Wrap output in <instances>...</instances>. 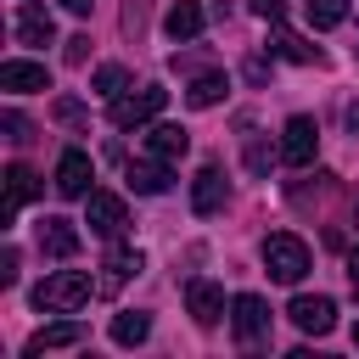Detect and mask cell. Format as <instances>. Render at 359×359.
<instances>
[{"label":"cell","mask_w":359,"mask_h":359,"mask_svg":"<svg viewBox=\"0 0 359 359\" xmlns=\"http://www.w3.org/2000/svg\"><path fill=\"white\" fill-rule=\"evenodd\" d=\"M90 275L84 269H56V275H45L39 286H34V309H45V314H73V309H84L90 303Z\"/></svg>","instance_id":"6da1fadb"},{"label":"cell","mask_w":359,"mask_h":359,"mask_svg":"<svg viewBox=\"0 0 359 359\" xmlns=\"http://www.w3.org/2000/svg\"><path fill=\"white\" fill-rule=\"evenodd\" d=\"M309 247H303V236H292V230H275V236H264V269H269V280H280V286H297L303 275H309Z\"/></svg>","instance_id":"7a4b0ae2"},{"label":"cell","mask_w":359,"mask_h":359,"mask_svg":"<svg viewBox=\"0 0 359 359\" xmlns=\"http://www.w3.org/2000/svg\"><path fill=\"white\" fill-rule=\"evenodd\" d=\"M163 107H168V90L163 84H140L129 95H112V123L118 129H140V123H157Z\"/></svg>","instance_id":"3957f363"},{"label":"cell","mask_w":359,"mask_h":359,"mask_svg":"<svg viewBox=\"0 0 359 359\" xmlns=\"http://www.w3.org/2000/svg\"><path fill=\"white\" fill-rule=\"evenodd\" d=\"M230 325H236V342H241V348H258V342L269 337V303H264L258 292H236Z\"/></svg>","instance_id":"277c9868"},{"label":"cell","mask_w":359,"mask_h":359,"mask_svg":"<svg viewBox=\"0 0 359 359\" xmlns=\"http://www.w3.org/2000/svg\"><path fill=\"white\" fill-rule=\"evenodd\" d=\"M314 151H320V129H314V118H309V112L286 118V129H280V163L309 168V163H314Z\"/></svg>","instance_id":"5b68a950"},{"label":"cell","mask_w":359,"mask_h":359,"mask_svg":"<svg viewBox=\"0 0 359 359\" xmlns=\"http://www.w3.org/2000/svg\"><path fill=\"white\" fill-rule=\"evenodd\" d=\"M95 163H90V151H79V146H67L62 157H56V191L67 196V202H79V196H90L95 185Z\"/></svg>","instance_id":"8992f818"},{"label":"cell","mask_w":359,"mask_h":359,"mask_svg":"<svg viewBox=\"0 0 359 359\" xmlns=\"http://www.w3.org/2000/svg\"><path fill=\"white\" fill-rule=\"evenodd\" d=\"M84 224H90L95 236L118 241V236H123V224H129V213H123V196H112V191H90V196H84Z\"/></svg>","instance_id":"52a82bcc"},{"label":"cell","mask_w":359,"mask_h":359,"mask_svg":"<svg viewBox=\"0 0 359 359\" xmlns=\"http://www.w3.org/2000/svg\"><path fill=\"white\" fill-rule=\"evenodd\" d=\"M224 196H230V180H224V168L219 163H202L196 168V180H191V213H219L224 208Z\"/></svg>","instance_id":"ba28073f"},{"label":"cell","mask_w":359,"mask_h":359,"mask_svg":"<svg viewBox=\"0 0 359 359\" xmlns=\"http://www.w3.org/2000/svg\"><path fill=\"white\" fill-rule=\"evenodd\" d=\"M292 325L303 331V337H325L331 325H337V303L325 297V292H314V297H292Z\"/></svg>","instance_id":"9c48e42d"},{"label":"cell","mask_w":359,"mask_h":359,"mask_svg":"<svg viewBox=\"0 0 359 359\" xmlns=\"http://www.w3.org/2000/svg\"><path fill=\"white\" fill-rule=\"evenodd\" d=\"M0 90H11V95H34V90H50V73H45V62L6 56V62H0Z\"/></svg>","instance_id":"30bf717a"},{"label":"cell","mask_w":359,"mask_h":359,"mask_svg":"<svg viewBox=\"0 0 359 359\" xmlns=\"http://www.w3.org/2000/svg\"><path fill=\"white\" fill-rule=\"evenodd\" d=\"M185 309H191L196 325H219V314H224V292H219L213 280H185Z\"/></svg>","instance_id":"8fae6325"},{"label":"cell","mask_w":359,"mask_h":359,"mask_svg":"<svg viewBox=\"0 0 359 359\" xmlns=\"http://www.w3.org/2000/svg\"><path fill=\"white\" fill-rule=\"evenodd\" d=\"M202 22H208V11H202L196 0H174V6L163 11V34H168V39H180V45H185V39H196V34H202Z\"/></svg>","instance_id":"7c38bea8"},{"label":"cell","mask_w":359,"mask_h":359,"mask_svg":"<svg viewBox=\"0 0 359 359\" xmlns=\"http://www.w3.org/2000/svg\"><path fill=\"white\" fill-rule=\"evenodd\" d=\"M17 39H22V45H50V39H56V17H50L39 0H22V11H17Z\"/></svg>","instance_id":"4fadbf2b"},{"label":"cell","mask_w":359,"mask_h":359,"mask_svg":"<svg viewBox=\"0 0 359 359\" xmlns=\"http://www.w3.org/2000/svg\"><path fill=\"white\" fill-rule=\"evenodd\" d=\"M146 151L163 157V163H180V157L191 151V135H185L180 123H151V129H146Z\"/></svg>","instance_id":"5bb4252c"},{"label":"cell","mask_w":359,"mask_h":359,"mask_svg":"<svg viewBox=\"0 0 359 359\" xmlns=\"http://www.w3.org/2000/svg\"><path fill=\"white\" fill-rule=\"evenodd\" d=\"M129 174V191H140V196H163L174 180H168V163L163 157H140V163H129L123 168Z\"/></svg>","instance_id":"9a60e30c"},{"label":"cell","mask_w":359,"mask_h":359,"mask_svg":"<svg viewBox=\"0 0 359 359\" xmlns=\"http://www.w3.org/2000/svg\"><path fill=\"white\" fill-rule=\"evenodd\" d=\"M39 252H45V258H73V252H79L73 219H39Z\"/></svg>","instance_id":"2e32d148"},{"label":"cell","mask_w":359,"mask_h":359,"mask_svg":"<svg viewBox=\"0 0 359 359\" xmlns=\"http://www.w3.org/2000/svg\"><path fill=\"white\" fill-rule=\"evenodd\" d=\"M79 342H84V325H79V320H56V325H39L22 353L34 359V353H45V348H79Z\"/></svg>","instance_id":"e0dca14e"},{"label":"cell","mask_w":359,"mask_h":359,"mask_svg":"<svg viewBox=\"0 0 359 359\" xmlns=\"http://www.w3.org/2000/svg\"><path fill=\"white\" fill-rule=\"evenodd\" d=\"M39 196V180H34V168H22V163H11L6 168V224L22 213V202H34Z\"/></svg>","instance_id":"ac0fdd59"},{"label":"cell","mask_w":359,"mask_h":359,"mask_svg":"<svg viewBox=\"0 0 359 359\" xmlns=\"http://www.w3.org/2000/svg\"><path fill=\"white\" fill-rule=\"evenodd\" d=\"M101 269H107V275H101V292H118L129 275H140V252H135V247H112Z\"/></svg>","instance_id":"d6986e66"},{"label":"cell","mask_w":359,"mask_h":359,"mask_svg":"<svg viewBox=\"0 0 359 359\" xmlns=\"http://www.w3.org/2000/svg\"><path fill=\"white\" fill-rule=\"evenodd\" d=\"M151 337V314H140V309H123L118 320H112V342L118 348H140Z\"/></svg>","instance_id":"ffe728a7"},{"label":"cell","mask_w":359,"mask_h":359,"mask_svg":"<svg viewBox=\"0 0 359 359\" xmlns=\"http://www.w3.org/2000/svg\"><path fill=\"white\" fill-rule=\"evenodd\" d=\"M269 50L275 56H286V62H320V50L314 45H303L292 28H280V22H269Z\"/></svg>","instance_id":"44dd1931"},{"label":"cell","mask_w":359,"mask_h":359,"mask_svg":"<svg viewBox=\"0 0 359 359\" xmlns=\"http://www.w3.org/2000/svg\"><path fill=\"white\" fill-rule=\"evenodd\" d=\"M224 90H230V79H224V73H202V79H191L185 101H191V107H219V101H224Z\"/></svg>","instance_id":"7402d4cb"},{"label":"cell","mask_w":359,"mask_h":359,"mask_svg":"<svg viewBox=\"0 0 359 359\" xmlns=\"http://www.w3.org/2000/svg\"><path fill=\"white\" fill-rule=\"evenodd\" d=\"M348 17V0H309V22L314 28H337Z\"/></svg>","instance_id":"603a6c76"},{"label":"cell","mask_w":359,"mask_h":359,"mask_svg":"<svg viewBox=\"0 0 359 359\" xmlns=\"http://www.w3.org/2000/svg\"><path fill=\"white\" fill-rule=\"evenodd\" d=\"M129 84V73L118 67V62H107V67H95V79H90V90H101V95H118Z\"/></svg>","instance_id":"cb8c5ba5"},{"label":"cell","mask_w":359,"mask_h":359,"mask_svg":"<svg viewBox=\"0 0 359 359\" xmlns=\"http://www.w3.org/2000/svg\"><path fill=\"white\" fill-rule=\"evenodd\" d=\"M0 123H6V140H17V146H22V140H34V123H28L17 107H6V112H0Z\"/></svg>","instance_id":"d4e9b609"},{"label":"cell","mask_w":359,"mask_h":359,"mask_svg":"<svg viewBox=\"0 0 359 359\" xmlns=\"http://www.w3.org/2000/svg\"><path fill=\"white\" fill-rule=\"evenodd\" d=\"M247 11L264 17V22H280V0H247Z\"/></svg>","instance_id":"484cf974"},{"label":"cell","mask_w":359,"mask_h":359,"mask_svg":"<svg viewBox=\"0 0 359 359\" xmlns=\"http://www.w3.org/2000/svg\"><path fill=\"white\" fill-rule=\"evenodd\" d=\"M56 118H62V123H79V118H84V107H79L73 95H62V101H56Z\"/></svg>","instance_id":"4316f807"},{"label":"cell","mask_w":359,"mask_h":359,"mask_svg":"<svg viewBox=\"0 0 359 359\" xmlns=\"http://www.w3.org/2000/svg\"><path fill=\"white\" fill-rule=\"evenodd\" d=\"M11 280H17V247L0 252V286H11Z\"/></svg>","instance_id":"83f0119b"},{"label":"cell","mask_w":359,"mask_h":359,"mask_svg":"<svg viewBox=\"0 0 359 359\" xmlns=\"http://www.w3.org/2000/svg\"><path fill=\"white\" fill-rule=\"evenodd\" d=\"M84 56H90V39H84V34H79V39H67V67H79Z\"/></svg>","instance_id":"f1b7e54d"},{"label":"cell","mask_w":359,"mask_h":359,"mask_svg":"<svg viewBox=\"0 0 359 359\" xmlns=\"http://www.w3.org/2000/svg\"><path fill=\"white\" fill-rule=\"evenodd\" d=\"M247 163H252V174H264V168H269V151H264V146H252V151H247Z\"/></svg>","instance_id":"f546056e"},{"label":"cell","mask_w":359,"mask_h":359,"mask_svg":"<svg viewBox=\"0 0 359 359\" xmlns=\"http://www.w3.org/2000/svg\"><path fill=\"white\" fill-rule=\"evenodd\" d=\"M90 6L95 0H62V11H73V17H90Z\"/></svg>","instance_id":"4dcf8cb0"},{"label":"cell","mask_w":359,"mask_h":359,"mask_svg":"<svg viewBox=\"0 0 359 359\" xmlns=\"http://www.w3.org/2000/svg\"><path fill=\"white\" fill-rule=\"evenodd\" d=\"M348 275H353V286H359V247L348 252Z\"/></svg>","instance_id":"1f68e13d"},{"label":"cell","mask_w":359,"mask_h":359,"mask_svg":"<svg viewBox=\"0 0 359 359\" xmlns=\"http://www.w3.org/2000/svg\"><path fill=\"white\" fill-rule=\"evenodd\" d=\"M348 123H353V129H359V101H353V107H348Z\"/></svg>","instance_id":"d6a6232c"},{"label":"cell","mask_w":359,"mask_h":359,"mask_svg":"<svg viewBox=\"0 0 359 359\" xmlns=\"http://www.w3.org/2000/svg\"><path fill=\"white\" fill-rule=\"evenodd\" d=\"M353 348H359V325H353Z\"/></svg>","instance_id":"836d02e7"}]
</instances>
